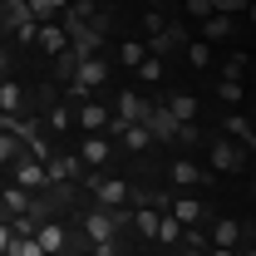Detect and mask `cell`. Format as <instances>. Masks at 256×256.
I'll use <instances>...</instances> for the list:
<instances>
[{
    "instance_id": "cell-1",
    "label": "cell",
    "mask_w": 256,
    "mask_h": 256,
    "mask_svg": "<svg viewBox=\"0 0 256 256\" xmlns=\"http://www.w3.org/2000/svg\"><path fill=\"white\" fill-rule=\"evenodd\" d=\"M69 60H74V69H69V89H74V98L84 104L89 94H98V89H104L108 64H104V54H69Z\"/></svg>"
},
{
    "instance_id": "cell-2",
    "label": "cell",
    "mask_w": 256,
    "mask_h": 256,
    "mask_svg": "<svg viewBox=\"0 0 256 256\" xmlns=\"http://www.w3.org/2000/svg\"><path fill=\"white\" fill-rule=\"evenodd\" d=\"M74 128H84V138H104V133L114 128V114H108V104H98V98H84V104L74 108Z\"/></svg>"
},
{
    "instance_id": "cell-3",
    "label": "cell",
    "mask_w": 256,
    "mask_h": 256,
    "mask_svg": "<svg viewBox=\"0 0 256 256\" xmlns=\"http://www.w3.org/2000/svg\"><path fill=\"white\" fill-rule=\"evenodd\" d=\"M89 192L98 197V212H114V207H124L128 197H133V188H128L124 178H104V172L89 178Z\"/></svg>"
},
{
    "instance_id": "cell-4",
    "label": "cell",
    "mask_w": 256,
    "mask_h": 256,
    "mask_svg": "<svg viewBox=\"0 0 256 256\" xmlns=\"http://www.w3.org/2000/svg\"><path fill=\"white\" fill-rule=\"evenodd\" d=\"M10 168H15V188H20V192H30V197L50 192V178H44V162H40V158H30V153H25V158L10 162Z\"/></svg>"
},
{
    "instance_id": "cell-5",
    "label": "cell",
    "mask_w": 256,
    "mask_h": 256,
    "mask_svg": "<svg viewBox=\"0 0 256 256\" xmlns=\"http://www.w3.org/2000/svg\"><path fill=\"white\" fill-rule=\"evenodd\" d=\"M207 158H212V168H217V172H242V168H246V148H236L232 138H222V133H217V138L207 143Z\"/></svg>"
},
{
    "instance_id": "cell-6",
    "label": "cell",
    "mask_w": 256,
    "mask_h": 256,
    "mask_svg": "<svg viewBox=\"0 0 256 256\" xmlns=\"http://www.w3.org/2000/svg\"><path fill=\"white\" fill-rule=\"evenodd\" d=\"M114 128H133V124H143L148 118V104L138 98V89H118V98H114Z\"/></svg>"
},
{
    "instance_id": "cell-7",
    "label": "cell",
    "mask_w": 256,
    "mask_h": 256,
    "mask_svg": "<svg viewBox=\"0 0 256 256\" xmlns=\"http://www.w3.org/2000/svg\"><path fill=\"white\" fill-rule=\"evenodd\" d=\"M114 232H118V217L114 212H84V236L94 242V252H108V242H114Z\"/></svg>"
},
{
    "instance_id": "cell-8",
    "label": "cell",
    "mask_w": 256,
    "mask_h": 256,
    "mask_svg": "<svg viewBox=\"0 0 256 256\" xmlns=\"http://www.w3.org/2000/svg\"><path fill=\"white\" fill-rule=\"evenodd\" d=\"M162 212L182 226V232H192V226L202 222V202H197V197H182V192H178V197H162Z\"/></svg>"
},
{
    "instance_id": "cell-9",
    "label": "cell",
    "mask_w": 256,
    "mask_h": 256,
    "mask_svg": "<svg viewBox=\"0 0 256 256\" xmlns=\"http://www.w3.org/2000/svg\"><path fill=\"white\" fill-rule=\"evenodd\" d=\"M84 168H79V158L74 153H50L44 158V178H50V188H60V182H74Z\"/></svg>"
},
{
    "instance_id": "cell-10",
    "label": "cell",
    "mask_w": 256,
    "mask_h": 256,
    "mask_svg": "<svg viewBox=\"0 0 256 256\" xmlns=\"http://www.w3.org/2000/svg\"><path fill=\"white\" fill-rule=\"evenodd\" d=\"M74 158H79V168H104V162H114V143H108V133H104V138H84Z\"/></svg>"
},
{
    "instance_id": "cell-11",
    "label": "cell",
    "mask_w": 256,
    "mask_h": 256,
    "mask_svg": "<svg viewBox=\"0 0 256 256\" xmlns=\"http://www.w3.org/2000/svg\"><path fill=\"white\" fill-rule=\"evenodd\" d=\"M34 44H40L44 54L64 60V54H69V30H64V25H34Z\"/></svg>"
},
{
    "instance_id": "cell-12",
    "label": "cell",
    "mask_w": 256,
    "mask_h": 256,
    "mask_svg": "<svg viewBox=\"0 0 256 256\" xmlns=\"http://www.w3.org/2000/svg\"><path fill=\"white\" fill-rule=\"evenodd\" d=\"M242 236H246V226L236 222V217H217V226H212V246L236 252V246H242Z\"/></svg>"
},
{
    "instance_id": "cell-13",
    "label": "cell",
    "mask_w": 256,
    "mask_h": 256,
    "mask_svg": "<svg viewBox=\"0 0 256 256\" xmlns=\"http://www.w3.org/2000/svg\"><path fill=\"white\" fill-rule=\"evenodd\" d=\"M222 138H232L236 148H246V153H252V128H246V118H242V108H226V118H222Z\"/></svg>"
},
{
    "instance_id": "cell-14",
    "label": "cell",
    "mask_w": 256,
    "mask_h": 256,
    "mask_svg": "<svg viewBox=\"0 0 256 256\" xmlns=\"http://www.w3.org/2000/svg\"><path fill=\"white\" fill-rule=\"evenodd\" d=\"M162 108H168V118H172L178 128H182V124H197V94H172Z\"/></svg>"
},
{
    "instance_id": "cell-15",
    "label": "cell",
    "mask_w": 256,
    "mask_h": 256,
    "mask_svg": "<svg viewBox=\"0 0 256 256\" xmlns=\"http://www.w3.org/2000/svg\"><path fill=\"white\" fill-rule=\"evenodd\" d=\"M168 178L178 182V188H202V168L192 158H172V168H168Z\"/></svg>"
},
{
    "instance_id": "cell-16",
    "label": "cell",
    "mask_w": 256,
    "mask_h": 256,
    "mask_svg": "<svg viewBox=\"0 0 256 256\" xmlns=\"http://www.w3.org/2000/svg\"><path fill=\"white\" fill-rule=\"evenodd\" d=\"M222 40H232V15H207L202 20V44H222Z\"/></svg>"
},
{
    "instance_id": "cell-17",
    "label": "cell",
    "mask_w": 256,
    "mask_h": 256,
    "mask_svg": "<svg viewBox=\"0 0 256 256\" xmlns=\"http://www.w3.org/2000/svg\"><path fill=\"white\" fill-rule=\"evenodd\" d=\"M30 192H20V188H5L0 192V207H5V212H10V217H30Z\"/></svg>"
},
{
    "instance_id": "cell-18",
    "label": "cell",
    "mask_w": 256,
    "mask_h": 256,
    "mask_svg": "<svg viewBox=\"0 0 256 256\" xmlns=\"http://www.w3.org/2000/svg\"><path fill=\"white\" fill-rule=\"evenodd\" d=\"M153 242H162V246H178V242H182V226L172 222L168 212H158V232H153Z\"/></svg>"
},
{
    "instance_id": "cell-19",
    "label": "cell",
    "mask_w": 256,
    "mask_h": 256,
    "mask_svg": "<svg viewBox=\"0 0 256 256\" xmlns=\"http://www.w3.org/2000/svg\"><path fill=\"white\" fill-rule=\"evenodd\" d=\"M143 54H148V44H143V40H124V44H118V64H124V69H138Z\"/></svg>"
},
{
    "instance_id": "cell-20",
    "label": "cell",
    "mask_w": 256,
    "mask_h": 256,
    "mask_svg": "<svg viewBox=\"0 0 256 256\" xmlns=\"http://www.w3.org/2000/svg\"><path fill=\"white\" fill-rule=\"evenodd\" d=\"M118 133H124V148H128V153H143V148L153 143V133H148L143 124H133V128H118Z\"/></svg>"
},
{
    "instance_id": "cell-21",
    "label": "cell",
    "mask_w": 256,
    "mask_h": 256,
    "mask_svg": "<svg viewBox=\"0 0 256 256\" xmlns=\"http://www.w3.org/2000/svg\"><path fill=\"white\" fill-rule=\"evenodd\" d=\"M69 128H74V108H69V104H54V108H50V133L60 138V133H69Z\"/></svg>"
},
{
    "instance_id": "cell-22",
    "label": "cell",
    "mask_w": 256,
    "mask_h": 256,
    "mask_svg": "<svg viewBox=\"0 0 256 256\" xmlns=\"http://www.w3.org/2000/svg\"><path fill=\"white\" fill-rule=\"evenodd\" d=\"M15 158H25V138H15V133L0 128V162H15Z\"/></svg>"
},
{
    "instance_id": "cell-23",
    "label": "cell",
    "mask_w": 256,
    "mask_h": 256,
    "mask_svg": "<svg viewBox=\"0 0 256 256\" xmlns=\"http://www.w3.org/2000/svg\"><path fill=\"white\" fill-rule=\"evenodd\" d=\"M133 74H138L143 84H158V79H162V54H143V64H138Z\"/></svg>"
},
{
    "instance_id": "cell-24",
    "label": "cell",
    "mask_w": 256,
    "mask_h": 256,
    "mask_svg": "<svg viewBox=\"0 0 256 256\" xmlns=\"http://www.w3.org/2000/svg\"><path fill=\"white\" fill-rule=\"evenodd\" d=\"M158 212L162 207H138V212H133V226H138L143 236H153V232H158Z\"/></svg>"
},
{
    "instance_id": "cell-25",
    "label": "cell",
    "mask_w": 256,
    "mask_h": 256,
    "mask_svg": "<svg viewBox=\"0 0 256 256\" xmlns=\"http://www.w3.org/2000/svg\"><path fill=\"white\" fill-rule=\"evenodd\" d=\"M188 64H192V69H207V64H212V44H202V40H188Z\"/></svg>"
},
{
    "instance_id": "cell-26",
    "label": "cell",
    "mask_w": 256,
    "mask_h": 256,
    "mask_svg": "<svg viewBox=\"0 0 256 256\" xmlns=\"http://www.w3.org/2000/svg\"><path fill=\"white\" fill-rule=\"evenodd\" d=\"M217 98H222L226 108H236L242 104V79H217Z\"/></svg>"
},
{
    "instance_id": "cell-27",
    "label": "cell",
    "mask_w": 256,
    "mask_h": 256,
    "mask_svg": "<svg viewBox=\"0 0 256 256\" xmlns=\"http://www.w3.org/2000/svg\"><path fill=\"white\" fill-rule=\"evenodd\" d=\"M172 138H178L182 148H197V143H202V133H197V124H182V128H172Z\"/></svg>"
},
{
    "instance_id": "cell-28",
    "label": "cell",
    "mask_w": 256,
    "mask_h": 256,
    "mask_svg": "<svg viewBox=\"0 0 256 256\" xmlns=\"http://www.w3.org/2000/svg\"><path fill=\"white\" fill-rule=\"evenodd\" d=\"M182 15H192V20H207V15H212V5H207V0H182Z\"/></svg>"
},
{
    "instance_id": "cell-29",
    "label": "cell",
    "mask_w": 256,
    "mask_h": 256,
    "mask_svg": "<svg viewBox=\"0 0 256 256\" xmlns=\"http://www.w3.org/2000/svg\"><path fill=\"white\" fill-rule=\"evenodd\" d=\"M242 69H246V54H242V50H232V60H226V74H222V79H242Z\"/></svg>"
},
{
    "instance_id": "cell-30",
    "label": "cell",
    "mask_w": 256,
    "mask_h": 256,
    "mask_svg": "<svg viewBox=\"0 0 256 256\" xmlns=\"http://www.w3.org/2000/svg\"><path fill=\"white\" fill-rule=\"evenodd\" d=\"M10 236H15V232H10V222H0V256L10 252Z\"/></svg>"
},
{
    "instance_id": "cell-31",
    "label": "cell",
    "mask_w": 256,
    "mask_h": 256,
    "mask_svg": "<svg viewBox=\"0 0 256 256\" xmlns=\"http://www.w3.org/2000/svg\"><path fill=\"white\" fill-rule=\"evenodd\" d=\"M202 256H236V252H222V246H212V252H202Z\"/></svg>"
},
{
    "instance_id": "cell-32",
    "label": "cell",
    "mask_w": 256,
    "mask_h": 256,
    "mask_svg": "<svg viewBox=\"0 0 256 256\" xmlns=\"http://www.w3.org/2000/svg\"><path fill=\"white\" fill-rule=\"evenodd\" d=\"M192 256H202V246H192Z\"/></svg>"
},
{
    "instance_id": "cell-33",
    "label": "cell",
    "mask_w": 256,
    "mask_h": 256,
    "mask_svg": "<svg viewBox=\"0 0 256 256\" xmlns=\"http://www.w3.org/2000/svg\"><path fill=\"white\" fill-rule=\"evenodd\" d=\"M94 256H114V252H94Z\"/></svg>"
}]
</instances>
